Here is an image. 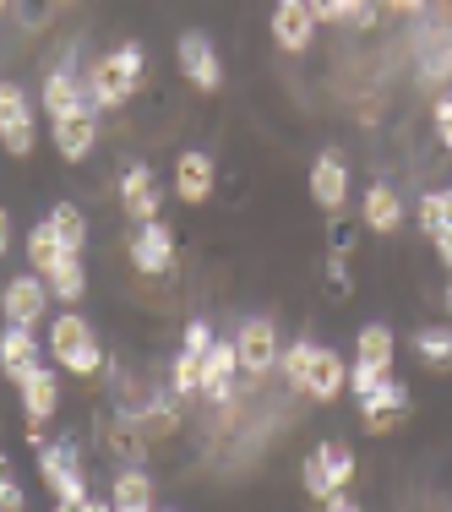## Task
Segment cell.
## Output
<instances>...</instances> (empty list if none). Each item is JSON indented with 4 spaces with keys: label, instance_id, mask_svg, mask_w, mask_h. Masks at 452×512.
<instances>
[{
    "label": "cell",
    "instance_id": "1",
    "mask_svg": "<svg viewBox=\"0 0 452 512\" xmlns=\"http://www.w3.org/2000/svg\"><path fill=\"white\" fill-rule=\"evenodd\" d=\"M39 474H44V485H50V496L55 502H71V507H82L88 502V480H82V453H77V442H44L39 447Z\"/></svg>",
    "mask_w": 452,
    "mask_h": 512
},
{
    "label": "cell",
    "instance_id": "2",
    "mask_svg": "<svg viewBox=\"0 0 452 512\" xmlns=\"http://www.w3.org/2000/svg\"><path fill=\"white\" fill-rule=\"evenodd\" d=\"M235 349H240V371H246L251 382L273 376L278 360H284V344H278L273 316H246V322H240V333H235Z\"/></svg>",
    "mask_w": 452,
    "mask_h": 512
},
{
    "label": "cell",
    "instance_id": "3",
    "mask_svg": "<svg viewBox=\"0 0 452 512\" xmlns=\"http://www.w3.org/2000/svg\"><path fill=\"white\" fill-rule=\"evenodd\" d=\"M0 148L11 158H28L39 148V126H33V104L22 88H11V82H0Z\"/></svg>",
    "mask_w": 452,
    "mask_h": 512
},
{
    "label": "cell",
    "instance_id": "4",
    "mask_svg": "<svg viewBox=\"0 0 452 512\" xmlns=\"http://www.w3.org/2000/svg\"><path fill=\"white\" fill-rule=\"evenodd\" d=\"M50 300L55 295L39 273H17L6 284V295H0V316H6V327H39L50 316Z\"/></svg>",
    "mask_w": 452,
    "mask_h": 512
},
{
    "label": "cell",
    "instance_id": "5",
    "mask_svg": "<svg viewBox=\"0 0 452 512\" xmlns=\"http://www.w3.org/2000/svg\"><path fill=\"white\" fill-rule=\"evenodd\" d=\"M175 60H180V77H186L197 93H218V88H224V60H218L213 39H202L197 28L175 39Z\"/></svg>",
    "mask_w": 452,
    "mask_h": 512
},
{
    "label": "cell",
    "instance_id": "6",
    "mask_svg": "<svg viewBox=\"0 0 452 512\" xmlns=\"http://www.w3.org/2000/svg\"><path fill=\"white\" fill-rule=\"evenodd\" d=\"M126 251H131V267H137V273L158 278V273H169V267H175V229H169L164 218L137 224V235H131Z\"/></svg>",
    "mask_w": 452,
    "mask_h": 512
},
{
    "label": "cell",
    "instance_id": "7",
    "mask_svg": "<svg viewBox=\"0 0 452 512\" xmlns=\"http://www.w3.org/2000/svg\"><path fill=\"white\" fill-rule=\"evenodd\" d=\"M82 88H88V104H93V115H115V109H126L131 104V82L120 77V66H115V55H99L88 66V77H82Z\"/></svg>",
    "mask_w": 452,
    "mask_h": 512
},
{
    "label": "cell",
    "instance_id": "8",
    "mask_svg": "<svg viewBox=\"0 0 452 512\" xmlns=\"http://www.w3.org/2000/svg\"><path fill=\"white\" fill-rule=\"evenodd\" d=\"M120 213H126L131 224H153V218L164 213V191H158L148 164H131L126 175H120Z\"/></svg>",
    "mask_w": 452,
    "mask_h": 512
},
{
    "label": "cell",
    "instance_id": "9",
    "mask_svg": "<svg viewBox=\"0 0 452 512\" xmlns=\"http://www.w3.org/2000/svg\"><path fill=\"white\" fill-rule=\"evenodd\" d=\"M409 414V387L398 382V376H387L376 393H365L360 398V420H365V431L371 436H387V431H398V420Z\"/></svg>",
    "mask_w": 452,
    "mask_h": 512
},
{
    "label": "cell",
    "instance_id": "10",
    "mask_svg": "<svg viewBox=\"0 0 452 512\" xmlns=\"http://www.w3.org/2000/svg\"><path fill=\"white\" fill-rule=\"evenodd\" d=\"M213 186H218V164H213V153L186 148V153L175 158V197L186 202V207H202L207 197H213Z\"/></svg>",
    "mask_w": 452,
    "mask_h": 512
},
{
    "label": "cell",
    "instance_id": "11",
    "mask_svg": "<svg viewBox=\"0 0 452 512\" xmlns=\"http://www.w3.org/2000/svg\"><path fill=\"white\" fill-rule=\"evenodd\" d=\"M316 28H322V22L311 17L305 0H278V6H273V44H278V50L305 55V50H311V39H316Z\"/></svg>",
    "mask_w": 452,
    "mask_h": 512
},
{
    "label": "cell",
    "instance_id": "12",
    "mask_svg": "<svg viewBox=\"0 0 452 512\" xmlns=\"http://www.w3.org/2000/svg\"><path fill=\"white\" fill-rule=\"evenodd\" d=\"M403 218H409V207H403L398 191L387 186V180H371L365 197H360V224L371 229V235H398Z\"/></svg>",
    "mask_w": 452,
    "mask_h": 512
},
{
    "label": "cell",
    "instance_id": "13",
    "mask_svg": "<svg viewBox=\"0 0 452 512\" xmlns=\"http://www.w3.org/2000/svg\"><path fill=\"white\" fill-rule=\"evenodd\" d=\"M44 115L50 120H71V115H88V88H82V77L77 71H66V66H55L50 77H44Z\"/></svg>",
    "mask_w": 452,
    "mask_h": 512
},
{
    "label": "cell",
    "instance_id": "14",
    "mask_svg": "<svg viewBox=\"0 0 452 512\" xmlns=\"http://www.w3.org/2000/svg\"><path fill=\"white\" fill-rule=\"evenodd\" d=\"M17 393H22V414H28V425H50L55 409H60V371L39 365V371H28L17 382Z\"/></svg>",
    "mask_w": 452,
    "mask_h": 512
},
{
    "label": "cell",
    "instance_id": "15",
    "mask_svg": "<svg viewBox=\"0 0 452 512\" xmlns=\"http://www.w3.org/2000/svg\"><path fill=\"white\" fill-rule=\"evenodd\" d=\"M311 202L322 207V213H344L349 202V169L338 153H316L311 164Z\"/></svg>",
    "mask_w": 452,
    "mask_h": 512
},
{
    "label": "cell",
    "instance_id": "16",
    "mask_svg": "<svg viewBox=\"0 0 452 512\" xmlns=\"http://www.w3.org/2000/svg\"><path fill=\"white\" fill-rule=\"evenodd\" d=\"M235 376H240V349H235V338H229V344H213V349L202 355V398L229 404V398H235Z\"/></svg>",
    "mask_w": 452,
    "mask_h": 512
},
{
    "label": "cell",
    "instance_id": "17",
    "mask_svg": "<svg viewBox=\"0 0 452 512\" xmlns=\"http://www.w3.org/2000/svg\"><path fill=\"white\" fill-rule=\"evenodd\" d=\"M50 142L66 164H82L93 148H99V115H71V120H50Z\"/></svg>",
    "mask_w": 452,
    "mask_h": 512
},
{
    "label": "cell",
    "instance_id": "18",
    "mask_svg": "<svg viewBox=\"0 0 452 512\" xmlns=\"http://www.w3.org/2000/svg\"><path fill=\"white\" fill-rule=\"evenodd\" d=\"M99 447L109 458H120L126 469H142V458H148V431H142L131 414H120V420H104V431H99Z\"/></svg>",
    "mask_w": 452,
    "mask_h": 512
},
{
    "label": "cell",
    "instance_id": "19",
    "mask_svg": "<svg viewBox=\"0 0 452 512\" xmlns=\"http://www.w3.org/2000/svg\"><path fill=\"white\" fill-rule=\"evenodd\" d=\"M349 387V365L333 355V349H322L316 344V355H311V376H305V387L300 393L311 398V404H333L338 393Z\"/></svg>",
    "mask_w": 452,
    "mask_h": 512
},
{
    "label": "cell",
    "instance_id": "20",
    "mask_svg": "<svg viewBox=\"0 0 452 512\" xmlns=\"http://www.w3.org/2000/svg\"><path fill=\"white\" fill-rule=\"evenodd\" d=\"M0 371L11 382L39 371V338H33V327H0Z\"/></svg>",
    "mask_w": 452,
    "mask_h": 512
},
{
    "label": "cell",
    "instance_id": "21",
    "mask_svg": "<svg viewBox=\"0 0 452 512\" xmlns=\"http://www.w3.org/2000/svg\"><path fill=\"white\" fill-rule=\"evenodd\" d=\"M88 344H99V338H93V327H88V316H82L77 306H66L50 322V355H55V365H66L77 349H88Z\"/></svg>",
    "mask_w": 452,
    "mask_h": 512
},
{
    "label": "cell",
    "instance_id": "22",
    "mask_svg": "<svg viewBox=\"0 0 452 512\" xmlns=\"http://www.w3.org/2000/svg\"><path fill=\"white\" fill-rule=\"evenodd\" d=\"M109 502H115V512H153L158 502V485H153V474L148 469H120V474H109Z\"/></svg>",
    "mask_w": 452,
    "mask_h": 512
},
{
    "label": "cell",
    "instance_id": "23",
    "mask_svg": "<svg viewBox=\"0 0 452 512\" xmlns=\"http://www.w3.org/2000/svg\"><path fill=\"white\" fill-rule=\"evenodd\" d=\"M131 420L148 431V442H169V436L180 431V398H175V393H153L148 404L131 414Z\"/></svg>",
    "mask_w": 452,
    "mask_h": 512
},
{
    "label": "cell",
    "instance_id": "24",
    "mask_svg": "<svg viewBox=\"0 0 452 512\" xmlns=\"http://www.w3.org/2000/svg\"><path fill=\"white\" fill-rule=\"evenodd\" d=\"M393 355H398L393 327L365 322V327H360V338H354V360H365V365H376V371H387V376H393Z\"/></svg>",
    "mask_w": 452,
    "mask_h": 512
},
{
    "label": "cell",
    "instance_id": "25",
    "mask_svg": "<svg viewBox=\"0 0 452 512\" xmlns=\"http://www.w3.org/2000/svg\"><path fill=\"white\" fill-rule=\"evenodd\" d=\"M44 284H50V295L60 300V306H77L82 295H88V267H82V256H60V262L44 273Z\"/></svg>",
    "mask_w": 452,
    "mask_h": 512
},
{
    "label": "cell",
    "instance_id": "26",
    "mask_svg": "<svg viewBox=\"0 0 452 512\" xmlns=\"http://www.w3.org/2000/svg\"><path fill=\"white\" fill-rule=\"evenodd\" d=\"M44 224L55 229V240H60V246H66L71 256H82V246H88V213H82V207H71V202H55Z\"/></svg>",
    "mask_w": 452,
    "mask_h": 512
},
{
    "label": "cell",
    "instance_id": "27",
    "mask_svg": "<svg viewBox=\"0 0 452 512\" xmlns=\"http://www.w3.org/2000/svg\"><path fill=\"white\" fill-rule=\"evenodd\" d=\"M447 77H452V28L436 33V39H425V50H420V82L425 88H442Z\"/></svg>",
    "mask_w": 452,
    "mask_h": 512
},
{
    "label": "cell",
    "instance_id": "28",
    "mask_svg": "<svg viewBox=\"0 0 452 512\" xmlns=\"http://www.w3.org/2000/svg\"><path fill=\"white\" fill-rule=\"evenodd\" d=\"M60 256H66V246L55 240V229H50V224H33V229H28V273L44 278V273L60 262Z\"/></svg>",
    "mask_w": 452,
    "mask_h": 512
},
{
    "label": "cell",
    "instance_id": "29",
    "mask_svg": "<svg viewBox=\"0 0 452 512\" xmlns=\"http://www.w3.org/2000/svg\"><path fill=\"white\" fill-rule=\"evenodd\" d=\"M300 485H305V496H311V502H333V474H327V458H322V447H311V453H305V463H300Z\"/></svg>",
    "mask_w": 452,
    "mask_h": 512
},
{
    "label": "cell",
    "instance_id": "30",
    "mask_svg": "<svg viewBox=\"0 0 452 512\" xmlns=\"http://www.w3.org/2000/svg\"><path fill=\"white\" fill-rule=\"evenodd\" d=\"M420 229L425 235H452V191H425L420 197Z\"/></svg>",
    "mask_w": 452,
    "mask_h": 512
},
{
    "label": "cell",
    "instance_id": "31",
    "mask_svg": "<svg viewBox=\"0 0 452 512\" xmlns=\"http://www.w3.org/2000/svg\"><path fill=\"white\" fill-rule=\"evenodd\" d=\"M169 387H175V398H202V355H186V349H180V355L169 360Z\"/></svg>",
    "mask_w": 452,
    "mask_h": 512
},
{
    "label": "cell",
    "instance_id": "32",
    "mask_svg": "<svg viewBox=\"0 0 452 512\" xmlns=\"http://www.w3.org/2000/svg\"><path fill=\"white\" fill-rule=\"evenodd\" d=\"M414 355L425 365H452V327H420L414 333Z\"/></svg>",
    "mask_w": 452,
    "mask_h": 512
},
{
    "label": "cell",
    "instance_id": "33",
    "mask_svg": "<svg viewBox=\"0 0 452 512\" xmlns=\"http://www.w3.org/2000/svg\"><path fill=\"white\" fill-rule=\"evenodd\" d=\"M311 355H316L311 338H295V344H284V360H278V371L289 376V387H305V376H311Z\"/></svg>",
    "mask_w": 452,
    "mask_h": 512
},
{
    "label": "cell",
    "instance_id": "34",
    "mask_svg": "<svg viewBox=\"0 0 452 512\" xmlns=\"http://www.w3.org/2000/svg\"><path fill=\"white\" fill-rule=\"evenodd\" d=\"M322 458H327V474H333V485L344 491L354 480V447L349 442H322Z\"/></svg>",
    "mask_w": 452,
    "mask_h": 512
},
{
    "label": "cell",
    "instance_id": "35",
    "mask_svg": "<svg viewBox=\"0 0 452 512\" xmlns=\"http://www.w3.org/2000/svg\"><path fill=\"white\" fill-rule=\"evenodd\" d=\"M55 6H60V0H17L22 33H44V28H50V17H55Z\"/></svg>",
    "mask_w": 452,
    "mask_h": 512
},
{
    "label": "cell",
    "instance_id": "36",
    "mask_svg": "<svg viewBox=\"0 0 452 512\" xmlns=\"http://www.w3.org/2000/svg\"><path fill=\"white\" fill-rule=\"evenodd\" d=\"M115 66H120V77H126L131 88H142V77H148V55H142V44H120Z\"/></svg>",
    "mask_w": 452,
    "mask_h": 512
},
{
    "label": "cell",
    "instance_id": "37",
    "mask_svg": "<svg viewBox=\"0 0 452 512\" xmlns=\"http://www.w3.org/2000/svg\"><path fill=\"white\" fill-rule=\"evenodd\" d=\"M213 344H218V338H213V322L191 316V322H186V333H180V349H186V355H207Z\"/></svg>",
    "mask_w": 452,
    "mask_h": 512
},
{
    "label": "cell",
    "instance_id": "38",
    "mask_svg": "<svg viewBox=\"0 0 452 512\" xmlns=\"http://www.w3.org/2000/svg\"><path fill=\"white\" fill-rule=\"evenodd\" d=\"M382 382H387V371H376V365H365V360H354V365H349V393H354V398L376 393Z\"/></svg>",
    "mask_w": 452,
    "mask_h": 512
},
{
    "label": "cell",
    "instance_id": "39",
    "mask_svg": "<svg viewBox=\"0 0 452 512\" xmlns=\"http://www.w3.org/2000/svg\"><path fill=\"white\" fill-rule=\"evenodd\" d=\"M60 371H71V376H99V371H104V349H99V344L77 349V355L60 365Z\"/></svg>",
    "mask_w": 452,
    "mask_h": 512
},
{
    "label": "cell",
    "instance_id": "40",
    "mask_svg": "<svg viewBox=\"0 0 452 512\" xmlns=\"http://www.w3.org/2000/svg\"><path fill=\"white\" fill-rule=\"evenodd\" d=\"M431 126H436V142L452 153V99H436V109H431Z\"/></svg>",
    "mask_w": 452,
    "mask_h": 512
},
{
    "label": "cell",
    "instance_id": "41",
    "mask_svg": "<svg viewBox=\"0 0 452 512\" xmlns=\"http://www.w3.org/2000/svg\"><path fill=\"white\" fill-rule=\"evenodd\" d=\"M327 289H333L338 300H349V289H354V278H349V267H344V256H333L327 262Z\"/></svg>",
    "mask_w": 452,
    "mask_h": 512
},
{
    "label": "cell",
    "instance_id": "42",
    "mask_svg": "<svg viewBox=\"0 0 452 512\" xmlns=\"http://www.w3.org/2000/svg\"><path fill=\"white\" fill-rule=\"evenodd\" d=\"M0 512H28V491L17 480H0Z\"/></svg>",
    "mask_w": 452,
    "mask_h": 512
},
{
    "label": "cell",
    "instance_id": "43",
    "mask_svg": "<svg viewBox=\"0 0 452 512\" xmlns=\"http://www.w3.org/2000/svg\"><path fill=\"white\" fill-rule=\"evenodd\" d=\"M305 6H311L316 22H333V28L344 22V0H305Z\"/></svg>",
    "mask_w": 452,
    "mask_h": 512
},
{
    "label": "cell",
    "instance_id": "44",
    "mask_svg": "<svg viewBox=\"0 0 452 512\" xmlns=\"http://www.w3.org/2000/svg\"><path fill=\"white\" fill-rule=\"evenodd\" d=\"M354 251V224H338V213H333V256H349Z\"/></svg>",
    "mask_w": 452,
    "mask_h": 512
},
{
    "label": "cell",
    "instance_id": "45",
    "mask_svg": "<svg viewBox=\"0 0 452 512\" xmlns=\"http://www.w3.org/2000/svg\"><path fill=\"white\" fill-rule=\"evenodd\" d=\"M431 246H436V256H442V267H447V278H452V235H436Z\"/></svg>",
    "mask_w": 452,
    "mask_h": 512
},
{
    "label": "cell",
    "instance_id": "46",
    "mask_svg": "<svg viewBox=\"0 0 452 512\" xmlns=\"http://www.w3.org/2000/svg\"><path fill=\"white\" fill-rule=\"evenodd\" d=\"M387 6L403 11V17H420V11H425V0H387Z\"/></svg>",
    "mask_w": 452,
    "mask_h": 512
},
{
    "label": "cell",
    "instance_id": "47",
    "mask_svg": "<svg viewBox=\"0 0 452 512\" xmlns=\"http://www.w3.org/2000/svg\"><path fill=\"white\" fill-rule=\"evenodd\" d=\"M6 251H11V213L0 207V256H6Z\"/></svg>",
    "mask_w": 452,
    "mask_h": 512
},
{
    "label": "cell",
    "instance_id": "48",
    "mask_svg": "<svg viewBox=\"0 0 452 512\" xmlns=\"http://www.w3.org/2000/svg\"><path fill=\"white\" fill-rule=\"evenodd\" d=\"M327 512H360V507H354L344 491H333V502H327Z\"/></svg>",
    "mask_w": 452,
    "mask_h": 512
},
{
    "label": "cell",
    "instance_id": "49",
    "mask_svg": "<svg viewBox=\"0 0 452 512\" xmlns=\"http://www.w3.org/2000/svg\"><path fill=\"white\" fill-rule=\"evenodd\" d=\"M77 512H115V502H93V496H88V502H82Z\"/></svg>",
    "mask_w": 452,
    "mask_h": 512
},
{
    "label": "cell",
    "instance_id": "50",
    "mask_svg": "<svg viewBox=\"0 0 452 512\" xmlns=\"http://www.w3.org/2000/svg\"><path fill=\"white\" fill-rule=\"evenodd\" d=\"M0 480H11V458L6 453H0Z\"/></svg>",
    "mask_w": 452,
    "mask_h": 512
},
{
    "label": "cell",
    "instance_id": "51",
    "mask_svg": "<svg viewBox=\"0 0 452 512\" xmlns=\"http://www.w3.org/2000/svg\"><path fill=\"white\" fill-rule=\"evenodd\" d=\"M442 306H447V311H452V278H447V295H442Z\"/></svg>",
    "mask_w": 452,
    "mask_h": 512
},
{
    "label": "cell",
    "instance_id": "52",
    "mask_svg": "<svg viewBox=\"0 0 452 512\" xmlns=\"http://www.w3.org/2000/svg\"><path fill=\"white\" fill-rule=\"evenodd\" d=\"M55 512H77V507H71V502H55Z\"/></svg>",
    "mask_w": 452,
    "mask_h": 512
},
{
    "label": "cell",
    "instance_id": "53",
    "mask_svg": "<svg viewBox=\"0 0 452 512\" xmlns=\"http://www.w3.org/2000/svg\"><path fill=\"white\" fill-rule=\"evenodd\" d=\"M11 6H17V0H0V11H11Z\"/></svg>",
    "mask_w": 452,
    "mask_h": 512
},
{
    "label": "cell",
    "instance_id": "54",
    "mask_svg": "<svg viewBox=\"0 0 452 512\" xmlns=\"http://www.w3.org/2000/svg\"><path fill=\"white\" fill-rule=\"evenodd\" d=\"M60 6H71V0H60Z\"/></svg>",
    "mask_w": 452,
    "mask_h": 512
}]
</instances>
